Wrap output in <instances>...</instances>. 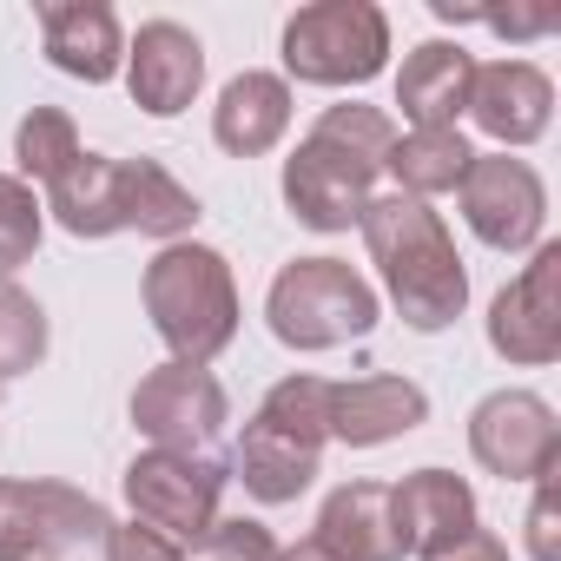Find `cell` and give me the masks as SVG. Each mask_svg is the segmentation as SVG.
I'll return each instance as SVG.
<instances>
[{"instance_id":"obj_1","label":"cell","mask_w":561,"mask_h":561,"mask_svg":"<svg viewBox=\"0 0 561 561\" xmlns=\"http://www.w3.org/2000/svg\"><path fill=\"white\" fill-rule=\"evenodd\" d=\"M377 271H383V291L403 311L410 331H449L469 305V271L456 257V238L443 225V211H430L423 198L383 192L364 205L357 218Z\"/></svg>"},{"instance_id":"obj_2","label":"cell","mask_w":561,"mask_h":561,"mask_svg":"<svg viewBox=\"0 0 561 561\" xmlns=\"http://www.w3.org/2000/svg\"><path fill=\"white\" fill-rule=\"evenodd\" d=\"M139 291H146V318L165 337L172 364H211V357L231 351V337H238V277H231L225 251L179 238L146 264Z\"/></svg>"},{"instance_id":"obj_3","label":"cell","mask_w":561,"mask_h":561,"mask_svg":"<svg viewBox=\"0 0 561 561\" xmlns=\"http://www.w3.org/2000/svg\"><path fill=\"white\" fill-rule=\"evenodd\" d=\"M324 403H331V383L324 377H285L271 383L264 403L251 410L244 436H238V476L257 502H298L318 469H324V443H331V423H324Z\"/></svg>"},{"instance_id":"obj_4","label":"cell","mask_w":561,"mask_h":561,"mask_svg":"<svg viewBox=\"0 0 561 561\" xmlns=\"http://www.w3.org/2000/svg\"><path fill=\"white\" fill-rule=\"evenodd\" d=\"M264 324L285 351H337L377 331V291L344 257H298L271 277Z\"/></svg>"},{"instance_id":"obj_5","label":"cell","mask_w":561,"mask_h":561,"mask_svg":"<svg viewBox=\"0 0 561 561\" xmlns=\"http://www.w3.org/2000/svg\"><path fill=\"white\" fill-rule=\"evenodd\" d=\"M390 60V14L377 0H311L285 21V73L305 87H364Z\"/></svg>"},{"instance_id":"obj_6","label":"cell","mask_w":561,"mask_h":561,"mask_svg":"<svg viewBox=\"0 0 561 561\" xmlns=\"http://www.w3.org/2000/svg\"><path fill=\"white\" fill-rule=\"evenodd\" d=\"M106 528V502L73 482L0 476V561H60L67 548L100 541Z\"/></svg>"},{"instance_id":"obj_7","label":"cell","mask_w":561,"mask_h":561,"mask_svg":"<svg viewBox=\"0 0 561 561\" xmlns=\"http://www.w3.org/2000/svg\"><path fill=\"white\" fill-rule=\"evenodd\" d=\"M218 495H225V469L211 456H179V449H139L126 462V502L133 522L172 535L179 548H192L211 522H218Z\"/></svg>"},{"instance_id":"obj_8","label":"cell","mask_w":561,"mask_h":561,"mask_svg":"<svg viewBox=\"0 0 561 561\" xmlns=\"http://www.w3.org/2000/svg\"><path fill=\"white\" fill-rule=\"evenodd\" d=\"M231 423V397L205 364H159L139 377L133 390V430L152 449H179V456H205V443Z\"/></svg>"},{"instance_id":"obj_9","label":"cell","mask_w":561,"mask_h":561,"mask_svg":"<svg viewBox=\"0 0 561 561\" xmlns=\"http://www.w3.org/2000/svg\"><path fill=\"white\" fill-rule=\"evenodd\" d=\"M462 218L489 251H535L548 225V185L535 179L528 159L508 152H476L462 172Z\"/></svg>"},{"instance_id":"obj_10","label":"cell","mask_w":561,"mask_h":561,"mask_svg":"<svg viewBox=\"0 0 561 561\" xmlns=\"http://www.w3.org/2000/svg\"><path fill=\"white\" fill-rule=\"evenodd\" d=\"M469 456L502 482H541L561 462V423L535 390H495L469 416Z\"/></svg>"},{"instance_id":"obj_11","label":"cell","mask_w":561,"mask_h":561,"mask_svg":"<svg viewBox=\"0 0 561 561\" xmlns=\"http://www.w3.org/2000/svg\"><path fill=\"white\" fill-rule=\"evenodd\" d=\"M377 172H383V165L357 159L351 146H337V139H324V133H311V139L285 159V205H291V218L311 225V231H351V225L364 218V205L377 198Z\"/></svg>"},{"instance_id":"obj_12","label":"cell","mask_w":561,"mask_h":561,"mask_svg":"<svg viewBox=\"0 0 561 561\" xmlns=\"http://www.w3.org/2000/svg\"><path fill=\"white\" fill-rule=\"evenodd\" d=\"M489 351L522 370L561 357V244H535L528 271L489 305Z\"/></svg>"},{"instance_id":"obj_13","label":"cell","mask_w":561,"mask_h":561,"mask_svg":"<svg viewBox=\"0 0 561 561\" xmlns=\"http://www.w3.org/2000/svg\"><path fill=\"white\" fill-rule=\"evenodd\" d=\"M205 87V47L179 21H146L126 47V93L152 119H179Z\"/></svg>"},{"instance_id":"obj_14","label":"cell","mask_w":561,"mask_h":561,"mask_svg":"<svg viewBox=\"0 0 561 561\" xmlns=\"http://www.w3.org/2000/svg\"><path fill=\"white\" fill-rule=\"evenodd\" d=\"M469 119L508 152V146H535L554 119V80L535 60H489L469 80Z\"/></svg>"},{"instance_id":"obj_15","label":"cell","mask_w":561,"mask_h":561,"mask_svg":"<svg viewBox=\"0 0 561 561\" xmlns=\"http://www.w3.org/2000/svg\"><path fill=\"white\" fill-rule=\"evenodd\" d=\"M324 423H331V443L377 449V443H397L416 423H430V397L410 377H357V383H331Z\"/></svg>"},{"instance_id":"obj_16","label":"cell","mask_w":561,"mask_h":561,"mask_svg":"<svg viewBox=\"0 0 561 561\" xmlns=\"http://www.w3.org/2000/svg\"><path fill=\"white\" fill-rule=\"evenodd\" d=\"M41 47L67 80H87V87H106L126 67V34L106 0H54V8H41Z\"/></svg>"},{"instance_id":"obj_17","label":"cell","mask_w":561,"mask_h":561,"mask_svg":"<svg viewBox=\"0 0 561 561\" xmlns=\"http://www.w3.org/2000/svg\"><path fill=\"white\" fill-rule=\"evenodd\" d=\"M390 522L403 535V554H430L449 548L456 535L476 528V489L449 469H416L390 489Z\"/></svg>"},{"instance_id":"obj_18","label":"cell","mask_w":561,"mask_h":561,"mask_svg":"<svg viewBox=\"0 0 561 561\" xmlns=\"http://www.w3.org/2000/svg\"><path fill=\"white\" fill-rule=\"evenodd\" d=\"M469 80H476V60H469L456 41H423L416 54H403L397 106H403L410 133H423V126H456V119L469 113Z\"/></svg>"},{"instance_id":"obj_19","label":"cell","mask_w":561,"mask_h":561,"mask_svg":"<svg viewBox=\"0 0 561 561\" xmlns=\"http://www.w3.org/2000/svg\"><path fill=\"white\" fill-rule=\"evenodd\" d=\"M318 541L337 561H403V535L390 522V482H344L318 508Z\"/></svg>"},{"instance_id":"obj_20","label":"cell","mask_w":561,"mask_h":561,"mask_svg":"<svg viewBox=\"0 0 561 561\" xmlns=\"http://www.w3.org/2000/svg\"><path fill=\"white\" fill-rule=\"evenodd\" d=\"M285 133H291V80L277 73H238L211 106V139L231 159H257Z\"/></svg>"},{"instance_id":"obj_21","label":"cell","mask_w":561,"mask_h":561,"mask_svg":"<svg viewBox=\"0 0 561 561\" xmlns=\"http://www.w3.org/2000/svg\"><path fill=\"white\" fill-rule=\"evenodd\" d=\"M41 211H54V225L73 231V238H113V231H126V218H119V159L80 146V159L60 179H47V205Z\"/></svg>"},{"instance_id":"obj_22","label":"cell","mask_w":561,"mask_h":561,"mask_svg":"<svg viewBox=\"0 0 561 561\" xmlns=\"http://www.w3.org/2000/svg\"><path fill=\"white\" fill-rule=\"evenodd\" d=\"M119 218L139 238H165L179 244L198 225V198L159 165V159H119Z\"/></svg>"},{"instance_id":"obj_23","label":"cell","mask_w":561,"mask_h":561,"mask_svg":"<svg viewBox=\"0 0 561 561\" xmlns=\"http://www.w3.org/2000/svg\"><path fill=\"white\" fill-rule=\"evenodd\" d=\"M469 159H476V146L462 139V126H423V133H403L383 165L397 172V192L403 198H423L430 205V198H443V192L462 185Z\"/></svg>"},{"instance_id":"obj_24","label":"cell","mask_w":561,"mask_h":561,"mask_svg":"<svg viewBox=\"0 0 561 561\" xmlns=\"http://www.w3.org/2000/svg\"><path fill=\"white\" fill-rule=\"evenodd\" d=\"M80 159V126H73V113H60V106H34L21 126H14V179H60L67 165Z\"/></svg>"},{"instance_id":"obj_25","label":"cell","mask_w":561,"mask_h":561,"mask_svg":"<svg viewBox=\"0 0 561 561\" xmlns=\"http://www.w3.org/2000/svg\"><path fill=\"white\" fill-rule=\"evenodd\" d=\"M47 357V311L14 277H0V377H27Z\"/></svg>"},{"instance_id":"obj_26","label":"cell","mask_w":561,"mask_h":561,"mask_svg":"<svg viewBox=\"0 0 561 561\" xmlns=\"http://www.w3.org/2000/svg\"><path fill=\"white\" fill-rule=\"evenodd\" d=\"M41 225H47V211H41L34 185L14 179V172H0V277L41 251Z\"/></svg>"},{"instance_id":"obj_27","label":"cell","mask_w":561,"mask_h":561,"mask_svg":"<svg viewBox=\"0 0 561 561\" xmlns=\"http://www.w3.org/2000/svg\"><path fill=\"white\" fill-rule=\"evenodd\" d=\"M311 133H324V139H337V146H351L357 159H370V165H383L390 159V146H397V126H390V113L383 106H331Z\"/></svg>"},{"instance_id":"obj_28","label":"cell","mask_w":561,"mask_h":561,"mask_svg":"<svg viewBox=\"0 0 561 561\" xmlns=\"http://www.w3.org/2000/svg\"><path fill=\"white\" fill-rule=\"evenodd\" d=\"M277 554H285V548H277V535H271L264 522L231 515V522H211V528L192 541L185 561H277Z\"/></svg>"},{"instance_id":"obj_29","label":"cell","mask_w":561,"mask_h":561,"mask_svg":"<svg viewBox=\"0 0 561 561\" xmlns=\"http://www.w3.org/2000/svg\"><path fill=\"white\" fill-rule=\"evenodd\" d=\"M106 561H185V548L146 522H113L106 528Z\"/></svg>"},{"instance_id":"obj_30","label":"cell","mask_w":561,"mask_h":561,"mask_svg":"<svg viewBox=\"0 0 561 561\" xmlns=\"http://www.w3.org/2000/svg\"><path fill=\"white\" fill-rule=\"evenodd\" d=\"M528 554H535V561H561V502H554V476L535 482V502H528Z\"/></svg>"},{"instance_id":"obj_31","label":"cell","mask_w":561,"mask_h":561,"mask_svg":"<svg viewBox=\"0 0 561 561\" xmlns=\"http://www.w3.org/2000/svg\"><path fill=\"white\" fill-rule=\"evenodd\" d=\"M423 561H508V541H502L495 528H482V522H476L469 535H456L449 548H430Z\"/></svg>"},{"instance_id":"obj_32","label":"cell","mask_w":561,"mask_h":561,"mask_svg":"<svg viewBox=\"0 0 561 561\" xmlns=\"http://www.w3.org/2000/svg\"><path fill=\"white\" fill-rule=\"evenodd\" d=\"M476 21H489L495 34H515V41H535L554 27V14H476Z\"/></svg>"},{"instance_id":"obj_33","label":"cell","mask_w":561,"mask_h":561,"mask_svg":"<svg viewBox=\"0 0 561 561\" xmlns=\"http://www.w3.org/2000/svg\"><path fill=\"white\" fill-rule=\"evenodd\" d=\"M277 561H337V554H331V548H324V541L311 535V541H298V548H285V554H277Z\"/></svg>"}]
</instances>
